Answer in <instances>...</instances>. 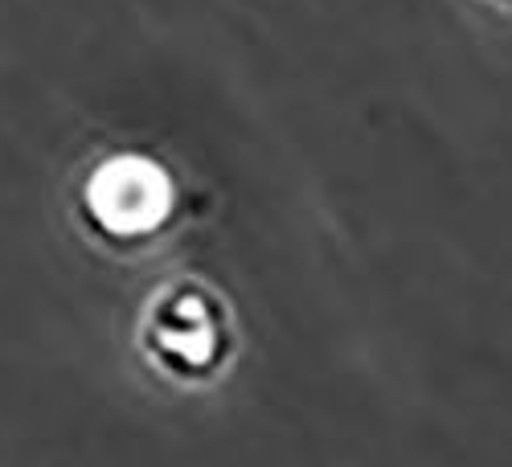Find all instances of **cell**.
<instances>
[{"mask_svg":"<svg viewBox=\"0 0 512 467\" xmlns=\"http://www.w3.org/2000/svg\"><path fill=\"white\" fill-rule=\"evenodd\" d=\"M82 214L107 238H148L173 214V185L148 156H111L87 177Z\"/></svg>","mask_w":512,"mask_h":467,"instance_id":"cell-2","label":"cell"},{"mask_svg":"<svg viewBox=\"0 0 512 467\" xmlns=\"http://www.w3.org/2000/svg\"><path fill=\"white\" fill-rule=\"evenodd\" d=\"M226 308L197 279H177L148 300L140 345L144 357L177 381H201L226 357Z\"/></svg>","mask_w":512,"mask_h":467,"instance_id":"cell-1","label":"cell"}]
</instances>
